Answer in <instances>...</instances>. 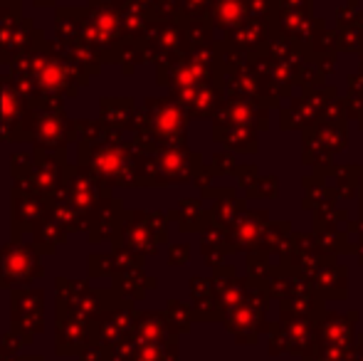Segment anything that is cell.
Instances as JSON below:
<instances>
[{"label":"cell","mask_w":363,"mask_h":361,"mask_svg":"<svg viewBox=\"0 0 363 361\" xmlns=\"http://www.w3.org/2000/svg\"><path fill=\"white\" fill-rule=\"evenodd\" d=\"M13 361H43V357H28V359H13Z\"/></svg>","instance_id":"6da1fadb"}]
</instances>
